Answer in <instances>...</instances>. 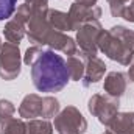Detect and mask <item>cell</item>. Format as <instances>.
I'll return each instance as SVG.
<instances>
[{
  "label": "cell",
  "mask_w": 134,
  "mask_h": 134,
  "mask_svg": "<svg viewBox=\"0 0 134 134\" xmlns=\"http://www.w3.org/2000/svg\"><path fill=\"white\" fill-rule=\"evenodd\" d=\"M31 80L39 92H59L67 86L70 76L66 61L55 50H45L31 66Z\"/></svg>",
  "instance_id": "cell-1"
},
{
  "label": "cell",
  "mask_w": 134,
  "mask_h": 134,
  "mask_svg": "<svg viewBox=\"0 0 134 134\" xmlns=\"http://www.w3.org/2000/svg\"><path fill=\"white\" fill-rule=\"evenodd\" d=\"M97 47L109 59L117 61L122 66H130V63L134 56L122 44V41L119 37H115L109 30H101V33L98 34V39H97Z\"/></svg>",
  "instance_id": "cell-2"
},
{
  "label": "cell",
  "mask_w": 134,
  "mask_h": 134,
  "mask_svg": "<svg viewBox=\"0 0 134 134\" xmlns=\"http://www.w3.org/2000/svg\"><path fill=\"white\" fill-rule=\"evenodd\" d=\"M55 130L58 134H84L87 120L75 106H67L55 117Z\"/></svg>",
  "instance_id": "cell-3"
},
{
  "label": "cell",
  "mask_w": 134,
  "mask_h": 134,
  "mask_svg": "<svg viewBox=\"0 0 134 134\" xmlns=\"http://www.w3.org/2000/svg\"><path fill=\"white\" fill-rule=\"evenodd\" d=\"M119 106H120V100L111 95H101V94H95L89 98L87 103V109L92 115H95L98 119L101 125L109 126V123L112 122V119L119 114Z\"/></svg>",
  "instance_id": "cell-4"
},
{
  "label": "cell",
  "mask_w": 134,
  "mask_h": 134,
  "mask_svg": "<svg viewBox=\"0 0 134 134\" xmlns=\"http://www.w3.org/2000/svg\"><path fill=\"white\" fill-rule=\"evenodd\" d=\"M22 55L17 44L5 42L0 50V76L6 81L16 80L20 75Z\"/></svg>",
  "instance_id": "cell-5"
},
{
  "label": "cell",
  "mask_w": 134,
  "mask_h": 134,
  "mask_svg": "<svg viewBox=\"0 0 134 134\" xmlns=\"http://www.w3.org/2000/svg\"><path fill=\"white\" fill-rule=\"evenodd\" d=\"M103 27L98 20L86 22L78 28L76 33V45L80 47V52L76 55H81V58L86 56H97L98 47H97V39L101 33Z\"/></svg>",
  "instance_id": "cell-6"
},
{
  "label": "cell",
  "mask_w": 134,
  "mask_h": 134,
  "mask_svg": "<svg viewBox=\"0 0 134 134\" xmlns=\"http://www.w3.org/2000/svg\"><path fill=\"white\" fill-rule=\"evenodd\" d=\"M48 11V9H47ZM47 11H36L27 24V36L36 45H47V39L52 33V27L47 20Z\"/></svg>",
  "instance_id": "cell-7"
},
{
  "label": "cell",
  "mask_w": 134,
  "mask_h": 134,
  "mask_svg": "<svg viewBox=\"0 0 134 134\" xmlns=\"http://www.w3.org/2000/svg\"><path fill=\"white\" fill-rule=\"evenodd\" d=\"M69 24H70V30H76L84 25L86 22H92V20H98L101 17V8L100 6H84L80 5L76 2L72 3L70 9H69Z\"/></svg>",
  "instance_id": "cell-8"
},
{
  "label": "cell",
  "mask_w": 134,
  "mask_h": 134,
  "mask_svg": "<svg viewBox=\"0 0 134 134\" xmlns=\"http://www.w3.org/2000/svg\"><path fill=\"white\" fill-rule=\"evenodd\" d=\"M84 61V75H83V86L89 87L95 83L103 80L104 72H106V64L98 56H86L83 58Z\"/></svg>",
  "instance_id": "cell-9"
},
{
  "label": "cell",
  "mask_w": 134,
  "mask_h": 134,
  "mask_svg": "<svg viewBox=\"0 0 134 134\" xmlns=\"http://www.w3.org/2000/svg\"><path fill=\"white\" fill-rule=\"evenodd\" d=\"M47 45L53 50H59L67 56H75L78 53V45L75 42V39L69 37L67 34H64L63 31H56L52 30V33L47 39Z\"/></svg>",
  "instance_id": "cell-10"
},
{
  "label": "cell",
  "mask_w": 134,
  "mask_h": 134,
  "mask_svg": "<svg viewBox=\"0 0 134 134\" xmlns=\"http://www.w3.org/2000/svg\"><path fill=\"white\" fill-rule=\"evenodd\" d=\"M126 84H128V80H126L125 73H122V72H109L106 75V78H104L103 89H104V92L108 95L120 98L126 91Z\"/></svg>",
  "instance_id": "cell-11"
},
{
  "label": "cell",
  "mask_w": 134,
  "mask_h": 134,
  "mask_svg": "<svg viewBox=\"0 0 134 134\" xmlns=\"http://www.w3.org/2000/svg\"><path fill=\"white\" fill-rule=\"evenodd\" d=\"M42 114V97L37 94H28L19 106V115L22 119H36Z\"/></svg>",
  "instance_id": "cell-12"
},
{
  "label": "cell",
  "mask_w": 134,
  "mask_h": 134,
  "mask_svg": "<svg viewBox=\"0 0 134 134\" xmlns=\"http://www.w3.org/2000/svg\"><path fill=\"white\" fill-rule=\"evenodd\" d=\"M108 128L114 134H134V112H119Z\"/></svg>",
  "instance_id": "cell-13"
},
{
  "label": "cell",
  "mask_w": 134,
  "mask_h": 134,
  "mask_svg": "<svg viewBox=\"0 0 134 134\" xmlns=\"http://www.w3.org/2000/svg\"><path fill=\"white\" fill-rule=\"evenodd\" d=\"M3 34H5V37H6L8 42L17 44V45H19V42H20V41L24 39V36L27 34V25L22 24V22H19L17 19L13 17V19L5 25Z\"/></svg>",
  "instance_id": "cell-14"
},
{
  "label": "cell",
  "mask_w": 134,
  "mask_h": 134,
  "mask_svg": "<svg viewBox=\"0 0 134 134\" xmlns=\"http://www.w3.org/2000/svg\"><path fill=\"white\" fill-rule=\"evenodd\" d=\"M0 134H27V123L22 119L3 117L0 119Z\"/></svg>",
  "instance_id": "cell-15"
},
{
  "label": "cell",
  "mask_w": 134,
  "mask_h": 134,
  "mask_svg": "<svg viewBox=\"0 0 134 134\" xmlns=\"http://www.w3.org/2000/svg\"><path fill=\"white\" fill-rule=\"evenodd\" d=\"M47 20L50 27L56 31H70V24H69V14L58 11V9H48L47 11Z\"/></svg>",
  "instance_id": "cell-16"
},
{
  "label": "cell",
  "mask_w": 134,
  "mask_h": 134,
  "mask_svg": "<svg viewBox=\"0 0 134 134\" xmlns=\"http://www.w3.org/2000/svg\"><path fill=\"white\" fill-rule=\"evenodd\" d=\"M66 66H67V72H69V76H70L72 81L83 80V75H84V61H83V58L69 56Z\"/></svg>",
  "instance_id": "cell-17"
},
{
  "label": "cell",
  "mask_w": 134,
  "mask_h": 134,
  "mask_svg": "<svg viewBox=\"0 0 134 134\" xmlns=\"http://www.w3.org/2000/svg\"><path fill=\"white\" fill-rule=\"evenodd\" d=\"M109 31L114 34L115 37H119L122 41V44L134 55V31L133 30H130L126 27H122V25H115Z\"/></svg>",
  "instance_id": "cell-18"
},
{
  "label": "cell",
  "mask_w": 134,
  "mask_h": 134,
  "mask_svg": "<svg viewBox=\"0 0 134 134\" xmlns=\"http://www.w3.org/2000/svg\"><path fill=\"white\" fill-rule=\"evenodd\" d=\"M27 134H53V125L47 119H31L27 123Z\"/></svg>",
  "instance_id": "cell-19"
},
{
  "label": "cell",
  "mask_w": 134,
  "mask_h": 134,
  "mask_svg": "<svg viewBox=\"0 0 134 134\" xmlns=\"http://www.w3.org/2000/svg\"><path fill=\"white\" fill-rule=\"evenodd\" d=\"M59 114V101L56 100L55 97H44L42 98V114L41 117L44 119H52V117H56Z\"/></svg>",
  "instance_id": "cell-20"
},
{
  "label": "cell",
  "mask_w": 134,
  "mask_h": 134,
  "mask_svg": "<svg viewBox=\"0 0 134 134\" xmlns=\"http://www.w3.org/2000/svg\"><path fill=\"white\" fill-rule=\"evenodd\" d=\"M17 0H0V22L9 19L16 11Z\"/></svg>",
  "instance_id": "cell-21"
},
{
  "label": "cell",
  "mask_w": 134,
  "mask_h": 134,
  "mask_svg": "<svg viewBox=\"0 0 134 134\" xmlns=\"http://www.w3.org/2000/svg\"><path fill=\"white\" fill-rule=\"evenodd\" d=\"M31 14H33V11H31V8H30V5H27V3H22V5H19L17 6V11H16V16H14V19H17L19 22H22V24H28V20L31 19Z\"/></svg>",
  "instance_id": "cell-22"
},
{
  "label": "cell",
  "mask_w": 134,
  "mask_h": 134,
  "mask_svg": "<svg viewBox=\"0 0 134 134\" xmlns=\"http://www.w3.org/2000/svg\"><path fill=\"white\" fill-rule=\"evenodd\" d=\"M41 53H42V50H41L37 45H34V47H28L27 52H25V55H24V63H25L27 66L31 67L34 63L37 61V58L41 56Z\"/></svg>",
  "instance_id": "cell-23"
},
{
  "label": "cell",
  "mask_w": 134,
  "mask_h": 134,
  "mask_svg": "<svg viewBox=\"0 0 134 134\" xmlns=\"http://www.w3.org/2000/svg\"><path fill=\"white\" fill-rule=\"evenodd\" d=\"M128 2L130 0H108L109 8H111V14L114 17H122V13H123Z\"/></svg>",
  "instance_id": "cell-24"
},
{
  "label": "cell",
  "mask_w": 134,
  "mask_h": 134,
  "mask_svg": "<svg viewBox=\"0 0 134 134\" xmlns=\"http://www.w3.org/2000/svg\"><path fill=\"white\" fill-rule=\"evenodd\" d=\"M14 112H16V108H14V104L11 101L5 100V98L0 100V119H3V117H13Z\"/></svg>",
  "instance_id": "cell-25"
},
{
  "label": "cell",
  "mask_w": 134,
  "mask_h": 134,
  "mask_svg": "<svg viewBox=\"0 0 134 134\" xmlns=\"http://www.w3.org/2000/svg\"><path fill=\"white\" fill-rule=\"evenodd\" d=\"M27 5H30L31 11H47L48 9V0H25Z\"/></svg>",
  "instance_id": "cell-26"
},
{
  "label": "cell",
  "mask_w": 134,
  "mask_h": 134,
  "mask_svg": "<svg viewBox=\"0 0 134 134\" xmlns=\"http://www.w3.org/2000/svg\"><path fill=\"white\" fill-rule=\"evenodd\" d=\"M122 17L128 22H134V0H130L122 13Z\"/></svg>",
  "instance_id": "cell-27"
},
{
  "label": "cell",
  "mask_w": 134,
  "mask_h": 134,
  "mask_svg": "<svg viewBox=\"0 0 134 134\" xmlns=\"http://www.w3.org/2000/svg\"><path fill=\"white\" fill-rule=\"evenodd\" d=\"M126 76L130 78V81L134 83V56H133V59H131V63H130V69H128V75Z\"/></svg>",
  "instance_id": "cell-28"
},
{
  "label": "cell",
  "mask_w": 134,
  "mask_h": 134,
  "mask_svg": "<svg viewBox=\"0 0 134 134\" xmlns=\"http://www.w3.org/2000/svg\"><path fill=\"white\" fill-rule=\"evenodd\" d=\"M75 2L80 5H84V6H95L97 5V0H75Z\"/></svg>",
  "instance_id": "cell-29"
},
{
  "label": "cell",
  "mask_w": 134,
  "mask_h": 134,
  "mask_svg": "<svg viewBox=\"0 0 134 134\" xmlns=\"http://www.w3.org/2000/svg\"><path fill=\"white\" fill-rule=\"evenodd\" d=\"M103 134H114V133H112V131H111V130L108 128V130H106V131H104V133H103Z\"/></svg>",
  "instance_id": "cell-30"
},
{
  "label": "cell",
  "mask_w": 134,
  "mask_h": 134,
  "mask_svg": "<svg viewBox=\"0 0 134 134\" xmlns=\"http://www.w3.org/2000/svg\"><path fill=\"white\" fill-rule=\"evenodd\" d=\"M2 45H3V42H2V39H0V50H2Z\"/></svg>",
  "instance_id": "cell-31"
}]
</instances>
